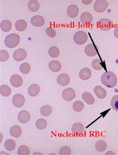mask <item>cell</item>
<instances>
[{
  "mask_svg": "<svg viewBox=\"0 0 118 155\" xmlns=\"http://www.w3.org/2000/svg\"><path fill=\"white\" fill-rule=\"evenodd\" d=\"M11 88L7 85H2L0 87V93L1 95L4 97L10 96L11 94Z\"/></svg>",
  "mask_w": 118,
  "mask_h": 155,
  "instance_id": "cell-29",
  "label": "cell"
},
{
  "mask_svg": "<svg viewBox=\"0 0 118 155\" xmlns=\"http://www.w3.org/2000/svg\"><path fill=\"white\" fill-rule=\"evenodd\" d=\"M40 90H41V87L38 84H33L29 86L28 92L30 96L31 97H34L37 96L39 94Z\"/></svg>",
  "mask_w": 118,
  "mask_h": 155,
  "instance_id": "cell-19",
  "label": "cell"
},
{
  "mask_svg": "<svg viewBox=\"0 0 118 155\" xmlns=\"http://www.w3.org/2000/svg\"><path fill=\"white\" fill-rule=\"evenodd\" d=\"M40 112H41V114L43 116L48 117L51 115L52 113V107L49 105H46L41 107Z\"/></svg>",
  "mask_w": 118,
  "mask_h": 155,
  "instance_id": "cell-25",
  "label": "cell"
},
{
  "mask_svg": "<svg viewBox=\"0 0 118 155\" xmlns=\"http://www.w3.org/2000/svg\"><path fill=\"white\" fill-rule=\"evenodd\" d=\"M22 133L21 128L18 125L13 126L10 128V134L11 136L15 138H18L21 136Z\"/></svg>",
  "mask_w": 118,
  "mask_h": 155,
  "instance_id": "cell-22",
  "label": "cell"
},
{
  "mask_svg": "<svg viewBox=\"0 0 118 155\" xmlns=\"http://www.w3.org/2000/svg\"><path fill=\"white\" fill-rule=\"evenodd\" d=\"M101 62V61L99 58L94 59L92 62V66L96 71H100L103 68Z\"/></svg>",
  "mask_w": 118,
  "mask_h": 155,
  "instance_id": "cell-35",
  "label": "cell"
},
{
  "mask_svg": "<svg viewBox=\"0 0 118 155\" xmlns=\"http://www.w3.org/2000/svg\"><path fill=\"white\" fill-rule=\"evenodd\" d=\"M82 97L87 104L92 105L94 104L95 100L93 95L91 94V93H89L88 92H84L82 94Z\"/></svg>",
  "mask_w": 118,
  "mask_h": 155,
  "instance_id": "cell-21",
  "label": "cell"
},
{
  "mask_svg": "<svg viewBox=\"0 0 118 155\" xmlns=\"http://www.w3.org/2000/svg\"><path fill=\"white\" fill-rule=\"evenodd\" d=\"M10 81L11 85L15 87H20L23 84V78L17 74L13 75L10 78Z\"/></svg>",
  "mask_w": 118,
  "mask_h": 155,
  "instance_id": "cell-9",
  "label": "cell"
},
{
  "mask_svg": "<svg viewBox=\"0 0 118 155\" xmlns=\"http://www.w3.org/2000/svg\"><path fill=\"white\" fill-rule=\"evenodd\" d=\"M108 2L105 0H97L94 5V9L97 13H103L108 7Z\"/></svg>",
  "mask_w": 118,
  "mask_h": 155,
  "instance_id": "cell-5",
  "label": "cell"
},
{
  "mask_svg": "<svg viewBox=\"0 0 118 155\" xmlns=\"http://www.w3.org/2000/svg\"><path fill=\"white\" fill-rule=\"evenodd\" d=\"M59 154L60 155H70L71 150L68 146H63L59 150Z\"/></svg>",
  "mask_w": 118,
  "mask_h": 155,
  "instance_id": "cell-38",
  "label": "cell"
},
{
  "mask_svg": "<svg viewBox=\"0 0 118 155\" xmlns=\"http://www.w3.org/2000/svg\"><path fill=\"white\" fill-rule=\"evenodd\" d=\"M5 148L7 151H13L16 148V144L15 141L12 139H7L5 142Z\"/></svg>",
  "mask_w": 118,
  "mask_h": 155,
  "instance_id": "cell-27",
  "label": "cell"
},
{
  "mask_svg": "<svg viewBox=\"0 0 118 155\" xmlns=\"http://www.w3.org/2000/svg\"><path fill=\"white\" fill-rule=\"evenodd\" d=\"M9 54L7 51L0 50V61L1 62H5L8 60Z\"/></svg>",
  "mask_w": 118,
  "mask_h": 155,
  "instance_id": "cell-37",
  "label": "cell"
},
{
  "mask_svg": "<svg viewBox=\"0 0 118 155\" xmlns=\"http://www.w3.org/2000/svg\"><path fill=\"white\" fill-rule=\"evenodd\" d=\"M46 34L48 37H51V38H54L55 37L56 35V31L54 28H48L45 31Z\"/></svg>",
  "mask_w": 118,
  "mask_h": 155,
  "instance_id": "cell-39",
  "label": "cell"
},
{
  "mask_svg": "<svg viewBox=\"0 0 118 155\" xmlns=\"http://www.w3.org/2000/svg\"><path fill=\"white\" fill-rule=\"evenodd\" d=\"M85 53L88 57H93L97 54V51L93 44H89L85 47L84 49Z\"/></svg>",
  "mask_w": 118,
  "mask_h": 155,
  "instance_id": "cell-17",
  "label": "cell"
},
{
  "mask_svg": "<svg viewBox=\"0 0 118 155\" xmlns=\"http://www.w3.org/2000/svg\"><path fill=\"white\" fill-rule=\"evenodd\" d=\"M35 126L38 130H44L47 128V121L44 119H39L35 123Z\"/></svg>",
  "mask_w": 118,
  "mask_h": 155,
  "instance_id": "cell-33",
  "label": "cell"
},
{
  "mask_svg": "<svg viewBox=\"0 0 118 155\" xmlns=\"http://www.w3.org/2000/svg\"><path fill=\"white\" fill-rule=\"evenodd\" d=\"M19 69H20V72L21 73L24 74H29L31 71V67L30 64L27 62H25L20 65Z\"/></svg>",
  "mask_w": 118,
  "mask_h": 155,
  "instance_id": "cell-30",
  "label": "cell"
},
{
  "mask_svg": "<svg viewBox=\"0 0 118 155\" xmlns=\"http://www.w3.org/2000/svg\"><path fill=\"white\" fill-rule=\"evenodd\" d=\"M31 119V115L28 111L23 110L20 112L18 115V121L22 124H25L28 122Z\"/></svg>",
  "mask_w": 118,
  "mask_h": 155,
  "instance_id": "cell-10",
  "label": "cell"
},
{
  "mask_svg": "<svg viewBox=\"0 0 118 155\" xmlns=\"http://www.w3.org/2000/svg\"><path fill=\"white\" fill-rule=\"evenodd\" d=\"M111 107L116 111H118V95L113 97L111 101Z\"/></svg>",
  "mask_w": 118,
  "mask_h": 155,
  "instance_id": "cell-36",
  "label": "cell"
},
{
  "mask_svg": "<svg viewBox=\"0 0 118 155\" xmlns=\"http://www.w3.org/2000/svg\"><path fill=\"white\" fill-rule=\"evenodd\" d=\"M68 16L71 18H75L79 14V8L77 6L75 5H71L68 7L67 10Z\"/></svg>",
  "mask_w": 118,
  "mask_h": 155,
  "instance_id": "cell-15",
  "label": "cell"
},
{
  "mask_svg": "<svg viewBox=\"0 0 118 155\" xmlns=\"http://www.w3.org/2000/svg\"><path fill=\"white\" fill-rule=\"evenodd\" d=\"M101 81L103 84L107 87L112 88L116 86L118 79L114 72L107 71L104 73L102 75Z\"/></svg>",
  "mask_w": 118,
  "mask_h": 155,
  "instance_id": "cell-1",
  "label": "cell"
},
{
  "mask_svg": "<svg viewBox=\"0 0 118 155\" xmlns=\"http://www.w3.org/2000/svg\"><path fill=\"white\" fill-rule=\"evenodd\" d=\"M30 154V148L25 145H21L18 147V155H29Z\"/></svg>",
  "mask_w": 118,
  "mask_h": 155,
  "instance_id": "cell-34",
  "label": "cell"
},
{
  "mask_svg": "<svg viewBox=\"0 0 118 155\" xmlns=\"http://www.w3.org/2000/svg\"><path fill=\"white\" fill-rule=\"evenodd\" d=\"M94 92L98 98L102 99L105 98L107 95V91L105 89L103 88L101 86H96L94 89Z\"/></svg>",
  "mask_w": 118,
  "mask_h": 155,
  "instance_id": "cell-18",
  "label": "cell"
},
{
  "mask_svg": "<svg viewBox=\"0 0 118 155\" xmlns=\"http://www.w3.org/2000/svg\"><path fill=\"white\" fill-rule=\"evenodd\" d=\"M48 68L52 72H57L61 71L62 65L59 61H52L49 62Z\"/></svg>",
  "mask_w": 118,
  "mask_h": 155,
  "instance_id": "cell-16",
  "label": "cell"
},
{
  "mask_svg": "<svg viewBox=\"0 0 118 155\" xmlns=\"http://www.w3.org/2000/svg\"><path fill=\"white\" fill-rule=\"evenodd\" d=\"M97 28L103 31H108L112 28V21L108 18H102L97 22Z\"/></svg>",
  "mask_w": 118,
  "mask_h": 155,
  "instance_id": "cell-4",
  "label": "cell"
},
{
  "mask_svg": "<svg viewBox=\"0 0 118 155\" xmlns=\"http://www.w3.org/2000/svg\"><path fill=\"white\" fill-rule=\"evenodd\" d=\"M91 75V71L87 68H83L81 70H80L79 73V78L83 81H87L90 79Z\"/></svg>",
  "mask_w": 118,
  "mask_h": 155,
  "instance_id": "cell-14",
  "label": "cell"
},
{
  "mask_svg": "<svg viewBox=\"0 0 118 155\" xmlns=\"http://www.w3.org/2000/svg\"><path fill=\"white\" fill-rule=\"evenodd\" d=\"M31 24L35 27H41L44 24L45 20L44 17L39 15H36L31 18Z\"/></svg>",
  "mask_w": 118,
  "mask_h": 155,
  "instance_id": "cell-13",
  "label": "cell"
},
{
  "mask_svg": "<svg viewBox=\"0 0 118 155\" xmlns=\"http://www.w3.org/2000/svg\"><path fill=\"white\" fill-rule=\"evenodd\" d=\"M27 57V51L23 48H18L13 54V58L17 61H23Z\"/></svg>",
  "mask_w": 118,
  "mask_h": 155,
  "instance_id": "cell-8",
  "label": "cell"
},
{
  "mask_svg": "<svg viewBox=\"0 0 118 155\" xmlns=\"http://www.w3.org/2000/svg\"><path fill=\"white\" fill-rule=\"evenodd\" d=\"M72 107L75 111L79 112L83 110L84 107V104L81 101H76L73 103Z\"/></svg>",
  "mask_w": 118,
  "mask_h": 155,
  "instance_id": "cell-32",
  "label": "cell"
},
{
  "mask_svg": "<svg viewBox=\"0 0 118 155\" xmlns=\"http://www.w3.org/2000/svg\"><path fill=\"white\" fill-rule=\"evenodd\" d=\"M20 42L19 35L15 34H10L5 39V45L8 48H13L17 47Z\"/></svg>",
  "mask_w": 118,
  "mask_h": 155,
  "instance_id": "cell-2",
  "label": "cell"
},
{
  "mask_svg": "<svg viewBox=\"0 0 118 155\" xmlns=\"http://www.w3.org/2000/svg\"><path fill=\"white\" fill-rule=\"evenodd\" d=\"M71 131L73 134H81L84 132V126L81 123H75L72 126Z\"/></svg>",
  "mask_w": 118,
  "mask_h": 155,
  "instance_id": "cell-20",
  "label": "cell"
},
{
  "mask_svg": "<svg viewBox=\"0 0 118 155\" xmlns=\"http://www.w3.org/2000/svg\"><path fill=\"white\" fill-rule=\"evenodd\" d=\"M25 103V98L24 95L21 94L15 95L12 99V103L15 107L20 108L24 106Z\"/></svg>",
  "mask_w": 118,
  "mask_h": 155,
  "instance_id": "cell-7",
  "label": "cell"
},
{
  "mask_svg": "<svg viewBox=\"0 0 118 155\" xmlns=\"http://www.w3.org/2000/svg\"><path fill=\"white\" fill-rule=\"evenodd\" d=\"M76 93L71 88H67L62 92V97L66 101H70L75 98Z\"/></svg>",
  "mask_w": 118,
  "mask_h": 155,
  "instance_id": "cell-6",
  "label": "cell"
},
{
  "mask_svg": "<svg viewBox=\"0 0 118 155\" xmlns=\"http://www.w3.org/2000/svg\"><path fill=\"white\" fill-rule=\"evenodd\" d=\"M114 34L115 37L117 38H118V27L116 28L114 30Z\"/></svg>",
  "mask_w": 118,
  "mask_h": 155,
  "instance_id": "cell-40",
  "label": "cell"
},
{
  "mask_svg": "<svg viewBox=\"0 0 118 155\" xmlns=\"http://www.w3.org/2000/svg\"><path fill=\"white\" fill-rule=\"evenodd\" d=\"M70 79L69 75L66 74H61L59 75L57 78V82L61 86H64L69 84Z\"/></svg>",
  "mask_w": 118,
  "mask_h": 155,
  "instance_id": "cell-11",
  "label": "cell"
},
{
  "mask_svg": "<svg viewBox=\"0 0 118 155\" xmlns=\"http://www.w3.org/2000/svg\"><path fill=\"white\" fill-rule=\"evenodd\" d=\"M80 21L85 25H88L93 21V16L88 12H85L80 16Z\"/></svg>",
  "mask_w": 118,
  "mask_h": 155,
  "instance_id": "cell-12",
  "label": "cell"
},
{
  "mask_svg": "<svg viewBox=\"0 0 118 155\" xmlns=\"http://www.w3.org/2000/svg\"><path fill=\"white\" fill-rule=\"evenodd\" d=\"M48 54L51 58H58L60 55V51L57 47H51L48 50Z\"/></svg>",
  "mask_w": 118,
  "mask_h": 155,
  "instance_id": "cell-31",
  "label": "cell"
},
{
  "mask_svg": "<svg viewBox=\"0 0 118 155\" xmlns=\"http://www.w3.org/2000/svg\"><path fill=\"white\" fill-rule=\"evenodd\" d=\"M28 7L29 10L32 12H36L39 8V4L38 1L31 0L28 2Z\"/></svg>",
  "mask_w": 118,
  "mask_h": 155,
  "instance_id": "cell-26",
  "label": "cell"
},
{
  "mask_svg": "<svg viewBox=\"0 0 118 155\" xmlns=\"http://www.w3.org/2000/svg\"><path fill=\"white\" fill-rule=\"evenodd\" d=\"M107 148V144L106 142L103 140H99L95 144V149L98 152H103Z\"/></svg>",
  "mask_w": 118,
  "mask_h": 155,
  "instance_id": "cell-28",
  "label": "cell"
},
{
  "mask_svg": "<svg viewBox=\"0 0 118 155\" xmlns=\"http://www.w3.org/2000/svg\"><path fill=\"white\" fill-rule=\"evenodd\" d=\"M12 24L9 20H3L1 23V28L3 31L8 32L11 30Z\"/></svg>",
  "mask_w": 118,
  "mask_h": 155,
  "instance_id": "cell-24",
  "label": "cell"
},
{
  "mask_svg": "<svg viewBox=\"0 0 118 155\" xmlns=\"http://www.w3.org/2000/svg\"><path fill=\"white\" fill-rule=\"evenodd\" d=\"M88 35L85 31H78L73 36V40L78 45H82L86 43L88 40Z\"/></svg>",
  "mask_w": 118,
  "mask_h": 155,
  "instance_id": "cell-3",
  "label": "cell"
},
{
  "mask_svg": "<svg viewBox=\"0 0 118 155\" xmlns=\"http://www.w3.org/2000/svg\"><path fill=\"white\" fill-rule=\"evenodd\" d=\"M27 28V23L24 20H19L15 23V28L18 31H25Z\"/></svg>",
  "mask_w": 118,
  "mask_h": 155,
  "instance_id": "cell-23",
  "label": "cell"
}]
</instances>
